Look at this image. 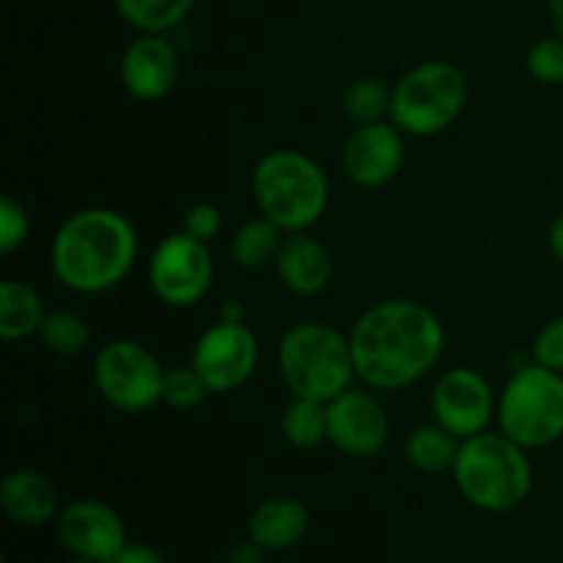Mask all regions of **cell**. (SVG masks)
Instances as JSON below:
<instances>
[{"mask_svg": "<svg viewBox=\"0 0 563 563\" xmlns=\"http://www.w3.org/2000/svg\"><path fill=\"white\" fill-rule=\"evenodd\" d=\"M355 372L374 390H405L427 377L445 350V328L432 308L385 300L366 308L350 333Z\"/></svg>", "mask_w": 563, "mask_h": 563, "instance_id": "cell-1", "label": "cell"}, {"mask_svg": "<svg viewBox=\"0 0 563 563\" xmlns=\"http://www.w3.org/2000/svg\"><path fill=\"white\" fill-rule=\"evenodd\" d=\"M137 258V231L115 209L69 214L49 247L53 275L77 295H99L126 278Z\"/></svg>", "mask_w": 563, "mask_h": 563, "instance_id": "cell-2", "label": "cell"}, {"mask_svg": "<svg viewBox=\"0 0 563 563\" xmlns=\"http://www.w3.org/2000/svg\"><path fill=\"white\" fill-rule=\"evenodd\" d=\"M454 482L465 500L484 511H511L533 489V465L528 449L504 432H482L462 440L454 462Z\"/></svg>", "mask_w": 563, "mask_h": 563, "instance_id": "cell-3", "label": "cell"}, {"mask_svg": "<svg viewBox=\"0 0 563 563\" xmlns=\"http://www.w3.org/2000/svg\"><path fill=\"white\" fill-rule=\"evenodd\" d=\"M253 192L264 218L286 234L311 229L330 203V181L317 159L295 148H278L258 159L253 170Z\"/></svg>", "mask_w": 563, "mask_h": 563, "instance_id": "cell-4", "label": "cell"}, {"mask_svg": "<svg viewBox=\"0 0 563 563\" xmlns=\"http://www.w3.org/2000/svg\"><path fill=\"white\" fill-rule=\"evenodd\" d=\"M278 372L291 396L333 401L350 390L355 357L346 335L324 322H300L278 344Z\"/></svg>", "mask_w": 563, "mask_h": 563, "instance_id": "cell-5", "label": "cell"}, {"mask_svg": "<svg viewBox=\"0 0 563 563\" xmlns=\"http://www.w3.org/2000/svg\"><path fill=\"white\" fill-rule=\"evenodd\" d=\"M467 102V80L449 60L418 64L396 82L390 121L405 135L432 137L449 130Z\"/></svg>", "mask_w": 563, "mask_h": 563, "instance_id": "cell-6", "label": "cell"}, {"mask_svg": "<svg viewBox=\"0 0 563 563\" xmlns=\"http://www.w3.org/2000/svg\"><path fill=\"white\" fill-rule=\"evenodd\" d=\"M500 432L522 449H544L563 438V374L539 363L517 368L498 399Z\"/></svg>", "mask_w": 563, "mask_h": 563, "instance_id": "cell-7", "label": "cell"}, {"mask_svg": "<svg viewBox=\"0 0 563 563\" xmlns=\"http://www.w3.org/2000/svg\"><path fill=\"white\" fill-rule=\"evenodd\" d=\"M165 368L152 350L130 339L110 341L93 361L99 396L121 412H146L163 401Z\"/></svg>", "mask_w": 563, "mask_h": 563, "instance_id": "cell-8", "label": "cell"}, {"mask_svg": "<svg viewBox=\"0 0 563 563\" xmlns=\"http://www.w3.org/2000/svg\"><path fill=\"white\" fill-rule=\"evenodd\" d=\"M212 275L214 264L209 245L187 231L165 236L148 262L154 295L170 308H192L201 302L212 286Z\"/></svg>", "mask_w": 563, "mask_h": 563, "instance_id": "cell-9", "label": "cell"}, {"mask_svg": "<svg viewBox=\"0 0 563 563\" xmlns=\"http://www.w3.org/2000/svg\"><path fill=\"white\" fill-rule=\"evenodd\" d=\"M258 341L245 322L220 319L192 346L190 366L209 388V394H231L242 388L256 372Z\"/></svg>", "mask_w": 563, "mask_h": 563, "instance_id": "cell-10", "label": "cell"}, {"mask_svg": "<svg viewBox=\"0 0 563 563\" xmlns=\"http://www.w3.org/2000/svg\"><path fill=\"white\" fill-rule=\"evenodd\" d=\"M432 418L454 438L467 440L487 432L489 421L498 412L493 388L476 368H449L432 388Z\"/></svg>", "mask_w": 563, "mask_h": 563, "instance_id": "cell-11", "label": "cell"}, {"mask_svg": "<svg viewBox=\"0 0 563 563\" xmlns=\"http://www.w3.org/2000/svg\"><path fill=\"white\" fill-rule=\"evenodd\" d=\"M405 132L394 121L357 124L344 143V170L357 187L379 190L399 176L405 165Z\"/></svg>", "mask_w": 563, "mask_h": 563, "instance_id": "cell-12", "label": "cell"}, {"mask_svg": "<svg viewBox=\"0 0 563 563\" xmlns=\"http://www.w3.org/2000/svg\"><path fill=\"white\" fill-rule=\"evenodd\" d=\"M55 526L60 544L77 559L110 563L126 544L124 522L102 500H71L58 511Z\"/></svg>", "mask_w": 563, "mask_h": 563, "instance_id": "cell-13", "label": "cell"}, {"mask_svg": "<svg viewBox=\"0 0 563 563\" xmlns=\"http://www.w3.org/2000/svg\"><path fill=\"white\" fill-rule=\"evenodd\" d=\"M330 443L350 456L379 454L390 438V421L385 407L366 390H344L328 401Z\"/></svg>", "mask_w": 563, "mask_h": 563, "instance_id": "cell-14", "label": "cell"}, {"mask_svg": "<svg viewBox=\"0 0 563 563\" xmlns=\"http://www.w3.org/2000/svg\"><path fill=\"white\" fill-rule=\"evenodd\" d=\"M121 86L141 102H157L179 80V53L163 33H141L121 55Z\"/></svg>", "mask_w": 563, "mask_h": 563, "instance_id": "cell-15", "label": "cell"}, {"mask_svg": "<svg viewBox=\"0 0 563 563\" xmlns=\"http://www.w3.org/2000/svg\"><path fill=\"white\" fill-rule=\"evenodd\" d=\"M275 273L289 291L300 297H313L330 286L333 258L322 242L297 231V234L286 236L284 245H280L278 258H275Z\"/></svg>", "mask_w": 563, "mask_h": 563, "instance_id": "cell-16", "label": "cell"}, {"mask_svg": "<svg viewBox=\"0 0 563 563\" xmlns=\"http://www.w3.org/2000/svg\"><path fill=\"white\" fill-rule=\"evenodd\" d=\"M311 526L306 504L289 495L262 500L247 520V537L267 553H280L302 542Z\"/></svg>", "mask_w": 563, "mask_h": 563, "instance_id": "cell-17", "label": "cell"}, {"mask_svg": "<svg viewBox=\"0 0 563 563\" xmlns=\"http://www.w3.org/2000/svg\"><path fill=\"white\" fill-rule=\"evenodd\" d=\"M0 506L16 526H44L58 517V493L38 471H11L0 484Z\"/></svg>", "mask_w": 563, "mask_h": 563, "instance_id": "cell-18", "label": "cell"}, {"mask_svg": "<svg viewBox=\"0 0 563 563\" xmlns=\"http://www.w3.org/2000/svg\"><path fill=\"white\" fill-rule=\"evenodd\" d=\"M44 302L33 286L22 280H3L0 284V339L22 341L42 330Z\"/></svg>", "mask_w": 563, "mask_h": 563, "instance_id": "cell-19", "label": "cell"}, {"mask_svg": "<svg viewBox=\"0 0 563 563\" xmlns=\"http://www.w3.org/2000/svg\"><path fill=\"white\" fill-rule=\"evenodd\" d=\"M462 440L454 438L449 429L440 423H427L407 434L405 456L416 471L421 473H445L454 471L456 454H460Z\"/></svg>", "mask_w": 563, "mask_h": 563, "instance_id": "cell-20", "label": "cell"}, {"mask_svg": "<svg viewBox=\"0 0 563 563\" xmlns=\"http://www.w3.org/2000/svg\"><path fill=\"white\" fill-rule=\"evenodd\" d=\"M284 229L275 225L269 218L247 220L236 234L231 236V258L242 269H262L275 264L280 245H284Z\"/></svg>", "mask_w": 563, "mask_h": 563, "instance_id": "cell-21", "label": "cell"}, {"mask_svg": "<svg viewBox=\"0 0 563 563\" xmlns=\"http://www.w3.org/2000/svg\"><path fill=\"white\" fill-rule=\"evenodd\" d=\"M280 432H284L286 443L295 445V449H319L324 440H330L328 405L317 399H300V396H295L291 405L284 410V418H280Z\"/></svg>", "mask_w": 563, "mask_h": 563, "instance_id": "cell-22", "label": "cell"}, {"mask_svg": "<svg viewBox=\"0 0 563 563\" xmlns=\"http://www.w3.org/2000/svg\"><path fill=\"white\" fill-rule=\"evenodd\" d=\"M196 0H115V11L141 33H165L187 20Z\"/></svg>", "mask_w": 563, "mask_h": 563, "instance_id": "cell-23", "label": "cell"}, {"mask_svg": "<svg viewBox=\"0 0 563 563\" xmlns=\"http://www.w3.org/2000/svg\"><path fill=\"white\" fill-rule=\"evenodd\" d=\"M38 339L44 341L49 352L60 357H75L91 341V330H88L86 319L75 311H49L44 317Z\"/></svg>", "mask_w": 563, "mask_h": 563, "instance_id": "cell-24", "label": "cell"}, {"mask_svg": "<svg viewBox=\"0 0 563 563\" xmlns=\"http://www.w3.org/2000/svg\"><path fill=\"white\" fill-rule=\"evenodd\" d=\"M390 97L394 91H388L385 82L374 80V77H361L344 91V113L357 124L383 121V115H390Z\"/></svg>", "mask_w": 563, "mask_h": 563, "instance_id": "cell-25", "label": "cell"}, {"mask_svg": "<svg viewBox=\"0 0 563 563\" xmlns=\"http://www.w3.org/2000/svg\"><path fill=\"white\" fill-rule=\"evenodd\" d=\"M209 388L192 366H176L165 372L163 379V405L174 410H192L207 399Z\"/></svg>", "mask_w": 563, "mask_h": 563, "instance_id": "cell-26", "label": "cell"}, {"mask_svg": "<svg viewBox=\"0 0 563 563\" xmlns=\"http://www.w3.org/2000/svg\"><path fill=\"white\" fill-rule=\"evenodd\" d=\"M528 71L533 80L548 82V86H561L563 82V38L548 36L539 38L531 49H528Z\"/></svg>", "mask_w": 563, "mask_h": 563, "instance_id": "cell-27", "label": "cell"}, {"mask_svg": "<svg viewBox=\"0 0 563 563\" xmlns=\"http://www.w3.org/2000/svg\"><path fill=\"white\" fill-rule=\"evenodd\" d=\"M27 234H31V218H27L25 207L16 203L14 198H3L0 201V253H14L16 247L25 245Z\"/></svg>", "mask_w": 563, "mask_h": 563, "instance_id": "cell-28", "label": "cell"}, {"mask_svg": "<svg viewBox=\"0 0 563 563\" xmlns=\"http://www.w3.org/2000/svg\"><path fill=\"white\" fill-rule=\"evenodd\" d=\"M533 363L563 374V317L550 319L533 341Z\"/></svg>", "mask_w": 563, "mask_h": 563, "instance_id": "cell-29", "label": "cell"}, {"mask_svg": "<svg viewBox=\"0 0 563 563\" xmlns=\"http://www.w3.org/2000/svg\"><path fill=\"white\" fill-rule=\"evenodd\" d=\"M223 229V218H220V209L214 203H196V207L187 209L185 214V229L190 236L201 242H212L214 236Z\"/></svg>", "mask_w": 563, "mask_h": 563, "instance_id": "cell-30", "label": "cell"}, {"mask_svg": "<svg viewBox=\"0 0 563 563\" xmlns=\"http://www.w3.org/2000/svg\"><path fill=\"white\" fill-rule=\"evenodd\" d=\"M110 563H168V559H165L159 550L148 548V544L126 542L124 550H121Z\"/></svg>", "mask_w": 563, "mask_h": 563, "instance_id": "cell-31", "label": "cell"}, {"mask_svg": "<svg viewBox=\"0 0 563 563\" xmlns=\"http://www.w3.org/2000/svg\"><path fill=\"white\" fill-rule=\"evenodd\" d=\"M225 563H267V550L258 548L256 542L236 544V548H231L229 555H225Z\"/></svg>", "mask_w": 563, "mask_h": 563, "instance_id": "cell-32", "label": "cell"}, {"mask_svg": "<svg viewBox=\"0 0 563 563\" xmlns=\"http://www.w3.org/2000/svg\"><path fill=\"white\" fill-rule=\"evenodd\" d=\"M548 245H550V251H553L555 262H559L561 267H563V212L553 220V223H550Z\"/></svg>", "mask_w": 563, "mask_h": 563, "instance_id": "cell-33", "label": "cell"}, {"mask_svg": "<svg viewBox=\"0 0 563 563\" xmlns=\"http://www.w3.org/2000/svg\"><path fill=\"white\" fill-rule=\"evenodd\" d=\"M548 11H550V22L555 27V36L563 38V0H548Z\"/></svg>", "mask_w": 563, "mask_h": 563, "instance_id": "cell-34", "label": "cell"}, {"mask_svg": "<svg viewBox=\"0 0 563 563\" xmlns=\"http://www.w3.org/2000/svg\"><path fill=\"white\" fill-rule=\"evenodd\" d=\"M220 319H225V322H245V308L240 306V302H225L223 313H220Z\"/></svg>", "mask_w": 563, "mask_h": 563, "instance_id": "cell-35", "label": "cell"}, {"mask_svg": "<svg viewBox=\"0 0 563 563\" xmlns=\"http://www.w3.org/2000/svg\"><path fill=\"white\" fill-rule=\"evenodd\" d=\"M66 563H99V561H88V559H77V555H75V559H71V561H66Z\"/></svg>", "mask_w": 563, "mask_h": 563, "instance_id": "cell-36", "label": "cell"}]
</instances>
